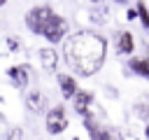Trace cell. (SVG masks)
Segmentation results:
<instances>
[{"label":"cell","mask_w":149,"mask_h":140,"mask_svg":"<svg viewBox=\"0 0 149 140\" xmlns=\"http://www.w3.org/2000/svg\"><path fill=\"white\" fill-rule=\"evenodd\" d=\"M128 68H130V72L149 79V58H130L128 61Z\"/></svg>","instance_id":"cell-11"},{"label":"cell","mask_w":149,"mask_h":140,"mask_svg":"<svg viewBox=\"0 0 149 140\" xmlns=\"http://www.w3.org/2000/svg\"><path fill=\"white\" fill-rule=\"evenodd\" d=\"M9 135H14V138H16V135H19V138H21V135H23V133H21V128H14V131H12V133H9Z\"/></svg>","instance_id":"cell-18"},{"label":"cell","mask_w":149,"mask_h":140,"mask_svg":"<svg viewBox=\"0 0 149 140\" xmlns=\"http://www.w3.org/2000/svg\"><path fill=\"white\" fill-rule=\"evenodd\" d=\"M26 105H28V112H42L47 107V98L35 89V91H30L26 96Z\"/></svg>","instance_id":"cell-10"},{"label":"cell","mask_w":149,"mask_h":140,"mask_svg":"<svg viewBox=\"0 0 149 140\" xmlns=\"http://www.w3.org/2000/svg\"><path fill=\"white\" fill-rule=\"evenodd\" d=\"M7 77H9L14 89L23 91L28 86V82H30V65H12V68H7Z\"/></svg>","instance_id":"cell-6"},{"label":"cell","mask_w":149,"mask_h":140,"mask_svg":"<svg viewBox=\"0 0 149 140\" xmlns=\"http://www.w3.org/2000/svg\"><path fill=\"white\" fill-rule=\"evenodd\" d=\"M44 126H47V133H51V135L63 133V131L70 126L68 114H65V107H63V105H54V107H49L47 119H44Z\"/></svg>","instance_id":"cell-4"},{"label":"cell","mask_w":149,"mask_h":140,"mask_svg":"<svg viewBox=\"0 0 149 140\" xmlns=\"http://www.w3.org/2000/svg\"><path fill=\"white\" fill-rule=\"evenodd\" d=\"M114 2H116V5H126L128 0H114Z\"/></svg>","instance_id":"cell-20"},{"label":"cell","mask_w":149,"mask_h":140,"mask_svg":"<svg viewBox=\"0 0 149 140\" xmlns=\"http://www.w3.org/2000/svg\"><path fill=\"white\" fill-rule=\"evenodd\" d=\"M107 56V40L95 30H77L63 40V58L79 77L95 75Z\"/></svg>","instance_id":"cell-1"},{"label":"cell","mask_w":149,"mask_h":140,"mask_svg":"<svg viewBox=\"0 0 149 140\" xmlns=\"http://www.w3.org/2000/svg\"><path fill=\"white\" fill-rule=\"evenodd\" d=\"M88 135H91L93 140H109V138H112V131H107V128H102V126L98 124V126H95Z\"/></svg>","instance_id":"cell-14"},{"label":"cell","mask_w":149,"mask_h":140,"mask_svg":"<svg viewBox=\"0 0 149 140\" xmlns=\"http://www.w3.org/2000/svg\"><path fill=\"white\" fill-rule=\"evenodd\" d=\"M116 51L119 54H133L135 51V37L130 30H121L116 37Z\"/></svg>","instance_id":"cell-9"},{"label":"cell","mask_w":149,"mask_h":140,"mask_svg":"<svg viewBox=\"0 0 149 140\" xmlns=\"http://www.w3.org/2000/svg\"><path fill=\"white\" fill-rule=\"evenodd\" d=\"M91 2H105V0H91Z\"/></svg>","instance_id":"cell-21"},{"label":"cell","mask_w":149,"mask_h":140,"mask_svg":"<svg viewBox=\"0 0 149 140\" xmlns=\"http://www.w3.org/2000/svg\"><path fill=\"white\" fill-rule=\"evenodd\" d=\"M7 44H9V51H19V47H21V42L16 37H7Z\"/></svg>","instance_id":"cell-16"},{"label":"cell","mask_w":149,"mask_h":140,"mask_svg":"<svg viewBox=\"0 0 149 140\" xmlns=\"http://www.w3.org/2000/svg\"><path fill=\"white\" fill-rule=\"evenodd\" d=\"M70 100H72V110H74L79 117H86V114L93 112V93H91V91L79 89Z\"/></svg>","instance_id":"cell-5"},{"label":"cell","mask_w":149,"mask_h":140,"mask_svg":"<svg viewBox=\"0 0 149 140\" xmlns=\"http://www.w3.org/2000/svg\"><path fill=\"white\" fill-rule=\"evenodd\" d=\"M5 2H7V0H0V7H2V5H5Z\"/></svg>","instance_id":"cell-22"},{"label":"cell","mask_w":149,"mask_h":140,"mask_svg":"<svg viewBox=\"0 0 149 140\" xmlns=\"http://www.w3.org/2000/svg\"><path fill=\"white\" fill-rule=\"evenodd\" d=\"M107 7H100V9H95V12H91V21L93 23H105L107 21Z\"/></svg>","instance_id":"cell-15"},{"label":"cell","mask_w":149,"mask_h":140,"mask_svg":"<svg viewBox=\"0 0 149 140\" xmlns=\"http://www.w3.org/2000/svg\"><path fill=\"white\" fill-rule=\"evenodd\" d=\"M133 112L142 119V121H149V96H144V98H140L135 105H133Z\"/></svg>","instance_id":"cell-12"},{"label":"cell","mask_w":149,"mask_h":140,"mask_svg":"<svg viewBox=\"0 0 149 140\" xmlns=\"http://www.w3.org/2000/svg\"><path fill=\"white\" fill-rule=\"evenodd\" d=\"M56 79H58V86H61V93H63L65 100H70V98L79 91V84H77L74 75H70V72H58Z\"/></svg>","instance_id":"cell-7"},{"label":"cell","mask_w":149,"mask_h":140,"mask_svg":"<svg viewBox=\"0 0 149 140\" xmlns=\"http://www.w3.org/2000/svg\"><path fill=\"white\" fill-rule=\"evenodd\" d=\"M68 21H65V16H61V14H51L49 16V21L44 23V28H42V37L49 42V44H58V42H63L65 37H68Z\"/></svg>","instance_id":"cell-2"},{"label":"cell","mask_w":149,"mask_h":140,"mask_svg":"<svg viewBox=\"0 0 149 140\" xmlns=\"http://www.w3.org/2000/svg\"><path fill=\"white\" fill-rule=\"evenodd\" d=\"M135 7H137V12H140V23H142V28L149 30V5L142 2V0H137Z\"/></svg>","instance_id":"cell-13"},{"label":"cell","mask_w":149,"mask_h":140,"mask_svg":"<svg viewBox=\"0 0 149 140\" xmlns=\"http://www.w3.org/2000/svg\"><path fill=\"white\" fill-rule=\"evenodd\" d=\"M126 19H128V21H133V19H140V12H137V7H130V9L126 12Z\"/></svg>","instance_id":"cell-17"},{"label":"cell","mask_w":149,"mask_h":140,"mask_svg":"<svg viewBox=\"0 0 149 140\" xmlns=\"http://www.w3.org/2000/svg\"><path fill=\"white\" fill-rule=\"evenodd\" d=\"M144 138H149V121H147V126H144Z\"/></svg>","instance_id":"cell-19"},{"label":"cell","mask_w":149,"mask_h":140,"mask_svg":"<svg viewBox=\"0 0 149 140\" xmlns=\"http://www.w3.org/2000/svg\"><path fill=\"white\" fill-rule=\"evenodd\" d=\"M40 63H42V68L47 72H56V68H58V54H56V49L54 47H42L40 49Z\"/></svg>","instance_id":"cell-8"},{"label":"cell","mask_w":149,"mask_h":140,"mask_svg":"<svg viewBox=\"0 0 149 140\" xmlns=\"http://www.w3.org/2000/svg\"><path fill=\"white\" fill-rule=\"evenodd\" d=\"M51 14H54V9L49 5H35V7H30L26 12V26H28V30L35 33V35H40Z\"/></svg>","instance_id":"cell-3"}]
</instances>
